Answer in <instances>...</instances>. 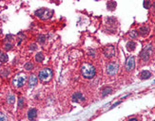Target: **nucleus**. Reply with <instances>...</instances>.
<instances>
[{"label": "nucleus", "instance_id": "f257e3e1", "mask_svg": "<svg viewBox=\"0 0 155 121\" xmlns=\"http://www.w3.org/2000/svg\"><path fill=\"white\" fill-rule=\"evenodd\" d=\"M81 73L85 78L90 79V78H94V76L96 74V69L93 65L90 64H84L81 67Z\"/></svg>", "mask_w": 155, "mask_h": 121}, {"label": "nucleus", "instance_id": "f03ea898", "mask_svg": "<svg viewBox=\"0 0 155 121\" xmlns=\"http://www.w3.org/2000/svg\"><path fill=\"white\" fill-rule=\"evenodd\" d=\"M34 14H35L37 17L46 20V19H49V18H51V16H52L53 11H50V10H48V9L42 8V9H39V10L35 11Z\"/></svg>", "mask_w": 155, "mask_h": 121}, {"label": "nucleus", "instance_id": "7ed1b4c3", "mask_svg": "<svg viewBox=\"0 0 155 121\" xmlns=\"http://www.w3.org/2000/svg\"><path fill=\"white\" fill-rule=\"evenodd\" d=\"M39 79H41L42 82H49L52 77V71L50 68H44L39 72Z\"/></svg>", "mask_w": 155, "mask_h": 121}, {"label": "nucleus", "instance_id": "20e7f679", "mask_svg": "<svg viewBox=\"0 0 155 121\" xmlns=\"http://www.w3.org/2000/svg\"><path fill=\"white\" fill-rule=\"evenodd\" d=\"M26 80H27V77H26L25 74H19V75L15 76L13 79H12V84L17 87V88H20L22 86L25 84Z\"/></svg>", "mask_w": 155, "mask_h": 121}, {"label": "nucleus", "instance_id": "39448f33", "mask_svg": "<svg viewBox=\"0 0 155 121\" xmlns=\"http://www.w3.org/2000/svg\"><path fill=\"white\" fill-rule=\"evenodd\" d=\"M104 55L106 58L110 59L116 55V49L113 46H108L104 48Z\"/></svg>", "mask_w": 155, "mask_h": 121}, {"label": "nucleus", "instance_id": "423d86ee", "mask_svg": "<svg viewBox=\"0 0 155 121\" xmlns=\"http://www.w3.org/2000/svg\"><path fill=\"white\" fill-rule=\"evenodd\" d=\"M152 52V47L151 46H148L147 48H145L140 54V57L141 59L144 61V62H148L149 60V58H150V54Z\"/></svg>", "mask_w": 155, "mask_h": 121}, {"label": "nucleus", "instance_id": "0eeeda50", "mask_svg": "<svg viewBox=\"0 0 155 121\" xmlns=\"http://www.w3.org/2000/svg\"><path fill=\"white\" fill-rule=\"evenodd\" d=\"M118 69H119L118 64H115V63H110V64L107 66V73H108V75L109 76H113L118 72Z\"/></svg>", "mask_w": 155, "mask_h": 121}, {"label": "nucleus", "instance_id": "6e6552de", "mask_svg": "<svg viewBox=\"0 0 155 121\" xmlns=\"http://www.w3.org/2000/svg\"><path fill=\"white\" fill-rule=\"evenodd\" d=\"M135 67V58L130 57L126 60V69L128 71H132Z\"/></svg>", "mask_w": 155, "mask_h": 121}, {"label": "nucleus", "instance_id": "1a4fd4ad", "mask_svg": "<svg viewBox=\"0 0 155 121\" xmlns=\"http://www.w3.org/2000/svg\"><path fill=\"white\" fill-rule=\"evenodd\" d=\"M72 99L73 102H83L85 101V96H83V94L81 92H76L74 93L72 96Z\"/></svg>", "mask_w": 155, "mask_h": 121}, {"label": "nucleus", "instance_id": "9d476101", "mask_svg": "<svg viewBox=\"0 0 155 121\" xmlns=\"http://www.w3.org/2000/svg\"><path fill=\"white\" fill-rule=\"evenodd\" d=\"M37 117V110L33 108V109H30L28 112V118L31 121H34Z\"/></svg>", "mask_w": 155, "mask_h": 121}, {"label": "nucleus", "instance_id": "9b49d317", "mask_svg": "<svg viewBox=\"0 0 155 121\" xmlns=\"http://www.w3.org/2000/svg\"><path fill=\"white\" fill-rule=\"evenodd\" d=\"M151 77V73L148 70H144V71L141 72L140 74V78L141 79H148Z\"/></svg>", "mask_w": 155, "mask_h": 121}, {"label": "nucleus", "instance_id": "f8f14e48", "mask_svg": "<svg viewBox=\"0 0 155 121\" xmlns=\"http://www.w3.org/2000/svg\"><path fill=\"white\" fill-rule=\"evenodd\" d=\"M29 84L30 87H34L37 84V78L34 75H32L29 78Z\"/></svg>", "mask_w": 155, "mask_h": 121}, {"label": "nucleus", "instance_id": "ddd939ff", "mask_svg": "<svg viewBox=\"0 0 155 121\" xmlns=\"http://www.w3.org/2000/svg\"><path fill=\"white\" fill-rule=\"evenodd\" d=\"M139 32H140L141 35L146 36V35H148V32H149V29H148V27L143 26V27H141L140 29H139Z\"/></svg>", "mask_w": 155, "mask_h": 121}, {"label": "nucleus", "instance_id": "4468645a", "mask_svg": "<svg viewBox=\"0 0 155 121\" xmlns=\"http://www.w3.org/2000/svg\"><path fill=\"white\" fill-rule=\"evenodd\" d=\"M135 47H136V43L133 42V41H130V42L126 44V49L129 51H133L135 49Z\"/></svg>", "mask_w": 155, "mask_h": 121}, {"label": "nucleus", "instance_id": "2eb2a0df", "mask_svg": "<svg viewBox=\"0 0 155 121\" xmlns=\"http://www.w3.org/2000/svg\"><path fill=\"white\" fill-rule=\"evenodd\" d=\"M107 8L108 11H114L116 8V2L115 1H108L107 3Z\"/></svg>", "mask_w": 155, "mask_h": 121}, {"label": "nucleus", "instance_id": "dca6fc26", "mask_svg": "<svg viewBox=\"0 0 155 121\" xmlns=\"http://www.w3.org/2000/svg\"><path fill=\"white\" fill-rule=\"evenodd\" d=\"M35 61L37 63H41V62H43L44 61V55L42 52H39V53H37L35 55Z\"/></svg>", "mask_w": 155, "mask_h": 121}, {"label": "nucleus", "instance_id": "f3484780", "mask_svg": "<svg viewBox=\"0 0 155 121\" xmlns=\"http://www.w3.org/2000/svg\"><path fill=\"white\" fill-rule=\"evenodd\" d=\"M15 101V96L12 95V94H10L9 96H7V102L9 104H13Z\"/></svg>", "mask_w": 155, "mask_h": 121}, {"label": "nucleus", "instance_id": "a211bd4d", "mask_svg": "<svg viewBox=\"0 0 155 121\" xmlns=\"http://www.w3.org/2000/svg\"><path fill=\"white\" fill-rule=\"evenodd\" d=\"M0 62H1V63H6V62H8L7 54H4L1 50H0Z\"/></svg>", "mask_w": 155, "mask_h": 121}, {"label": "nucleus", "instance_id": "6ab92c4d", "mask_svg": "<svg viewBox=\"0 0 155 121\" xmlns=\"http://www.w3.org/2000/svg\"><path fill=\"white\" fill-rule=\"evenodd\" d=\"M112 92V89L110 87H107V88H105L103 90V92H102V96H106L107 95H109L110 93Z\"/></svg>", "mask_w": 155, "mask_h": 121}, {"label": "nucleus", "instance_id": "aec40b11", "mask_svg": "<svg viewBox=\"0 0 155 121\" xmlns=\"http://www.w3.org/2000/svg\"><path fill=\"white\" fill-rule=\"evenodd\" d=\"M1 76L2 77H4V78H7V77H9V75L11 74V71L9 70V69H7V68H5V69H3L2 71H1Z\"/></svg>", "mask_w": 155, "mask_h": 121}, {"label": "nucleus", "instance_id": "412c9836", "mask_svg": "<svg viewBox=\"0 0 155 121\" xmlns=\"http://www.w3.org/2000/svg\"><path fill=\"white\" fill-rule=\"evenodd\" d=\"M24 104H25V98L24 97H20L18 99V108L19 109H22L24 107Z\"/></svg>", "mask_w": 155, "mask_h": 121}, {"label": "nucleus", "instance_id": "4be33fe9", "mask_svg": "<svg viewBox=\"0 0 155 121\" xmlns=\"http://www.w3.org/2000/svg\"><path fill=\"white\" fill-rule=\"evenodd\" d=\"M37 42L39 44H44L46 42V36L45 35H39L37 37Z\"/></svg>", "mask_w": 155, "mask_h": 121}, {"label": "nucleus", "instance_id": "5701e85b", "mask_svg": "<svg viewBox=\"0 0 155 121\" xmlns=\"http://www.w3.org/2000/svg\"><path fill=\"white\" fill-rule=\"evenodd\" d=\"M24 67H25L26 70H32L33 68V64L31 63V62H29V63H27V64L24 65Z\"/></svg>", "mask_w": 155, "mask_h": 121}, {"label": "nucleus", "instance_id": "b1692460", "mask_svg": "<svg viewBox=\"0 0 155 121\" xmlns=\"http://www.w3.org/2000/svg\"><path fill=\"white\" fill-rule=\"evenodd\" d=\"M130 38H132V39L137 38V37H138V31H136V30H131V31L130 32Z\"/></svg>", "mask_w": 155, "mask_h": 121}, {"label": "nucleus", "instance_id": "393cba45", "mask_svg": "<svg viewBox=\"0 0 155 121\" xmlns=\"http://www.w3.org/2000/svg\"><path fill=\"white\" fill-rule=\"evenodd\" d=\"M4 48L6 50H11L12 48V45L11 43H6L4 45Z\"/></svg>", "mask_w": 155, "mask_h": 121}, {"label": "nucleus", "instance_id": "a878e982", "mask_svg": "<svg viewBox=\"0 0 155 121\" xmlns=\"http://www.w3.org/2000/svg\"><path fill=\"white\" fill-rule=\"evenodd\" d=\"M150 1H144V7L146 8V9H149V7H150Z\"/></svg>", "mask_w": 155, "mask_h": 121}, {"label": "nucleus", "instance_id": "bb28decb", "mask_svg": "<svg viewBox=\"0 0 155 121\" xmlns=\"http://www.w3.org/2000/svg\"><path fill=\"white\" fill-rule=\"evenodd\" d=\"M0 121H7V117L3 113H0Z\"/></svg>", "mask_w": 155, "mask_h": 121}, {"label": "nucleus", "instance_id": "cd10ccee", "mask_svg": "<svg viewBox=\"0 0 155 121\" xmlns=\"http://www.w3.org/2000/svg\"><path fill=\"white\" fill-rule=\"evenodd\" d=\"M36 48H37V46H36L35 44H32V45L30 46V49L32 50V51H33V50H35Z\"/></svg>", "mask_w": 155, "mask_h": 121}, {"label": "nucleus", "instance_id": "c85d7f7f", "mask_svg": "<svg viewBox=\"0 0 155 121\" xmlns=\"http://www.w3.org/2000/svg\"><path fill=\"white\" fill-rule=\"evenodd\" d=\"M107 22H108V25H111V24H113V22H116V20H114L113 18H108Z\"/></svg>", "mask_w": 155, "mask_h": 121}, {"label": "nucleus", "instance_id": "c756f323", "mask_svg": "<svg viewBox=\"0 0 155 121\" xmlns=\"http://www.w3.org/2000/svg\"><path fill=\"white\" fill-rule=\"evenodd\" d=\"M129 121H138V119L136 117H131L129 119Z\"/></svg>", "mask_w": 155, "mask_h": 121}, {"label": "nucleus", "instance_id": "7c9ffc66", "mask_svg": "<svg viewBox=\"0 0 155 121\" xmlns=\"http://www.w3.org/2000/svg\"><path fill=\"white\" fill-rule=\"evenodd\" d=\"M120 103H121V102H120V101H119V102H116L115 104H113V105H112V107H111V108H114V107H115V106H117V105H118V104H120Z\"/></svg>", "mask_w": 155, "mask_h": 121}, {"label": "nucleus", "instance_id": "2f4dec72", "mask_svg": "<svg viewBox=\"0 0 155 121\" xmlns=\"http://www.w3.org/2000/svg\"><path fill=\"white\" fill-rule=\"evenodd\" d=\"M1 33H2V29H0V34H1Z\"/></svg>", "mask_w": 155, "mask_h": 121}]
</instances>
